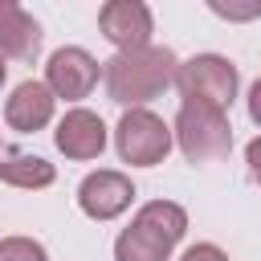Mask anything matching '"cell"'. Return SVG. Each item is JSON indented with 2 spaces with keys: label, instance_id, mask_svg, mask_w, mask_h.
<instances>
[{
  "label": "cell",
  "instance_id": "7",
  "mask_svg": "<svg viewBox=\"0 0 261 261\" xmlns=\"http://www.w3.org/2000/svg\"><path fill=\"white\" fill-rule=\"evenodd\" d=\"M45 86L53 98H65V102H77V98H90V90L98 86V61L77 49V45H65L49 57L45 65Z\"/></svg>",
  "mask_w": 261,
  "mask_h": 261
},
{
  "label": "cell",
  "instance_id": "1",
  "mask_svg": "<svg viewBox=\"0 0 261 261\" xmlns=\"http://www.w3.org/2000/svg\"><path fill=\"white\" fill-rule=\"evenodd\" d=\"M175 69H179V61L167 45H143V49L114 53L102 69V82H106L110 102H118L126 110H139L143 102L159 98L175 82Z\"/></svg>",
  "mask_w": 261,
  "mask_h": 261
},
{
  "label": "cell",
  "instance_id": "11",
  "mask_svg": "<svg viewBox=\"0 0 261 261\" xmlns=\"http://www.w3.org/2000/svg\"><path fill=\"white\" fill-rule=\"evenodd\" d=\"M41 53V24L20 4H0V57L37 61Z\"/></svg>",
  "mask_w": 261,
  "mask_h": 261
},
{
  "label": "cell",
  "instance_id": "14",
  "mask_svg": "<svg viewBox=\"0 0 261 261\" xmlns=\"http://www.w3.org/2000/svg\"><path fill=\"white\" fill-rule=\"evenodd\" d=\"M216 16H228V20H249V16H261V0L257 4H220V0H212L208 4Z\"/></svg>",
  "mask_w": 261,
  "mask_h": 261
},
{
  "label": "cell",
  "instance_id": "6",
  "mask_svg": "<svg viewBox=\"0 0 261 261\" xmlns=\"http://www.w3.org/2000/svg\"><path fill=\"white\" fill-rule=\"evenodd\" d=\"M98 29L102 37L126 53V49H143L151 45V33H155V20H151V8L143 0H106L98 8Z\"/></svg>",
  "mask_w": 261,
  "mask_h": 261
},
{
  "label": "cell",
  "instance_id": "16",
  "mask_svg": "<svg viewBox=\"0 0 261 261\" xmlns=\"http://www.w3.org/2000/svg\"><path fill=\"white\" fill-rule=\"evenodd\" d=\"M245 159H249V175L261 184V135H257V139L245 147Z\"/></svg>",
  "mask_w": 261,
  "mask_h": 261
},
{
  "label": "cell",
  "instance_id": "15",
  "mask_svg": "<svg viewBox=\"0 0 261 261\" xmlns=\"http://www.w3.org/2000/svg\"><path fill=\"white\" fill-rule=\"evenodd\" d=\"M179 261H228V253H224L220 245H208V241H204V245H192Z\"/></svg>",
  "mask_w": 261,
  "mask_h": 261
},
{
  "label": "cell",
  "instance_id": "10",
  "mask_svg": "<svg viewBox=\"0 0 261 261\" xmlns=\"http://www.w3.org/2000/svg\"><path fill=\"white\" fill-rule=\"evenodd\" d=\"M53 106H57V98L49 94L45 82H20L4 102V122L20 135H33L53 122Z\"/></svg>",
  "mask_w": 261,
  "mask_h": 261
},
{
  "label": "cell",
  "instance_id": "3",
  "mask_svg": "<svg viewBox=\"0 0 261 261\" xmlns=\"http://www.w3.org/2000/svg\"><path fill=\"white\" fill-rule=\"evenodd\" d=\"M171 139L179 143V151L192 163H216L232 151V126L228 114L204 102H184L171 126Z\"/></svg>",
  "mask_w": 261,
  "mask_h": 261
},
{
  "label": "cell",
  "instance_id": "9",
  "mask_svg": "<svg viewBox=\"0 0 261 261\" xmlns=\"http://www.w3.org/2000/svg\"><path fill=\"white\" fill-rule=\"evenodd\" d=\"M53 143H57V151H61L65 159H77V163L98 159L102 147H106V122H102L94 110H82V106H77V110H69V114L57 122Z\"/></svg>",
  "mask_w": 261,
  "mask_h": 261
},
{
  "label": "cell",
  "instance_id": "8",
  "mask_svg": "<svg viewBox=\"0 0 261 261\" xmlns=\"http://www.w3.org/2000/svg\"><path fill=\"white\" fill-rule=\"evenodd\" d=\"M130 200H135V184L122 171H110V167L90 171L77 188V204L90 220H114L130 208Z\"/></svg>",
  "mask_w": 261,
  "mask_h": 261
},
{
  "label": "cell",
  "instance_id": "5",
  "mask_svg": "<svg viewBox=\"0 0 261 261\" xmlns=\"http://www.w3.org/2000/svg\"><path fill=\"white\" fill-rule=\"evenodd\" d=\"M114 147H118V159L130 167H155L171 151V126L147 106L126 110L114 126Z\"/></svg>",
  "mask_w": 261,
  "mask_h": 261
},
{
  "label": "cell",
  "instance_id": "2",
  "mask_svg": "<svg viewBox=\"0 0 261 261\" xmlns=\"http://www.w3.org/2000/svg\"><path fill=\"white\" fill-rule=\"evenodd\" d=\"M188 232V212L171 200H151L114 241V261H171V249Z\"/></svg>",
  "mask_w": 261,
  "mask_h": 261
},
{
  "label": "cell",
  "instance_id": "17",
  "mask_svg": "<svg viewBox=\"0 0 261 261\" xmlns=\"http://www.w3.org/2000/svg\"><path fill=\"white\" fill-rule=\"evenodd\" d=\"M249 118L261 126V77L253 82V90H249Z\"/></svg>",
  "mask_w": 261,
  "mask_h": 261
},
{
  "label": "cell",
  "instance_id": "18",
  "mask_svg": "<svg viewBox=\"0 0 261 261\" xmlns=\"http://www.w3.org/2000/svg\"><path fill=\"white\" fill-rule=\"evenodd\" d=\"M4 69H8V65H4V57H0V86H4Z\"/></svg>",
  "mask_w": 261,
  "mask_h": 261
},
{
  "label": "cell",
  "instance_id": "4",
  "mask_svg": "<svg viewBox=\"0 0 261 261\" xmlns=\"http://www.w3.org/2000/svg\"><path fill=\"white\" fill-rule=\"evenodd\" d=\"M237 65L220 53H196L175 69V86L184 94V102H204V106H232L237 98Z\"/></svg>",
  "mask_w": 261,
  "mask_h": 261
},
{
  "label": "cell",
  "instance_id": "13",
  "mask_svg": "<svg viewBox=\"0 0 261 261\" xmlns=\"http://www.w3.org/2000/svg\"><path fill=\"white\" fill-rule=\"evenodd\" d=\"M0 261H49V257H45V245L33 241V237H4Z\"/></svg>",
  "mask_w": 261,
  "mask_h": 261
},
{
  "label": "cell",
  "instance_id": "12",
  "mask_svg": "<svg viewBox=\"0 0 261 261\" xmlns=\"http://www.w3.org/2000/svg\"><path fill=\"white\" fill-rule=\"evenodd\" d=\"M57 179V171H53V163L49 159H41V155H29V151H8L4 159H0V184H8V188H49Z\"/></svg>",
  "mask_w": 261,
  "mask_h": 261
}]
</instances>
